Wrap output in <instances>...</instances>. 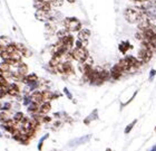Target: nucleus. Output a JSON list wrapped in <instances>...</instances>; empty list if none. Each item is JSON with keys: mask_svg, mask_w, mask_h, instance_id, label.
Returning <instances> with one entry per match:
<instances>
[{"mask_svg": "<svg viewBox=\"0 0 156 151\" xmlns=\"http://www.w3.org/2000/svg\"><path fill=\"white\" fill-rule=\"evenodd\" d=\"M30 99H31V102H35L37 104H40L42 101V93L41 91H34L31 94H30Z\"/></svg>", "mask_w": 156, "mask_h": 151, "instance_id": "obj_14", "label": "nucleus"}, {"mask_svg": "<svg viewBox=\"0 0 156 151\" xmlns=\"http://www.w3.org/2000/svg\"><path fill=\"white\" fill-rule=\"evenodd\" d=\"M124 18L127 23L137 24V21L140 19V17L144 16V7H129L124 10L123 13Z\"/></svg>", "mask_w": 156, "mask_h": 151, "instance_id": "obj_1", "label": "nucleus"}, {"mask_svg": "<svg viewBox=\"0 0 156 151\" xmlns=\"http://www.w3.org/2000/svg\"><path fill=\"white\" fill-rule=\"evenodd\" d=\"M13 121L16 122V123H19V122H21L25 119V114H23V112H17V113H15L12 116Z\"/></svg>", "mask_w": 156, "mask_h": 151, "instance_id": "obj_22", "label": "nucleus"}, {"mask_svg": "<svg viewBox=\"0 0 156 151\" xmlns=\"http://www.w3.org/2000/svg\"><path fill=\"white\" fill-rule=\"evenodd\" d=\"M50 110H51L50 102H41V103L39 104L38 112H37V113H39V114H47V113H49Z\"/></svg>", "mask_w": 156, "mask_h": 151, "instance_id": "obj_13", "label": "nucleus"}, {"mask_svg": "<svg viewBox=\"0 0 156 151\" xmlns=\"http://www.w3.org/2000/svg\"><path fill=\"white\" fill-rule=\"evenodd\" d=\"M2 50H3V48H2V47H0V57H1V54H2Z\"/></svg>", "mask_w": 156, "mask_h": 151, "instance_id": "obj_32", "label": "nucleus"}, {"mask_svg": "<svg viewBox=\"0 0 156 151\" xmlns=\"http://www.w3.org/2000/svg\"><path fill=\"white\" fill-rule=\"evenodd\" d=\"M64 26L69 33H77L81 28V23L75 17H68L64 19Z\"/></svg>", "mask_w": 156, "mask_h": 151, "instance_id": "obj_3", "label": "nucleus"}, {"mask_svg": "<svg viewBox=\"0 0 156 151\" xmlns=\"http://www.w3.org/2000/svg\"><path fill=\"white\" fill-rule=\"evenodd\" d=\"M16 66H17V72L20 73L21 75L26 76L28 74V66H27L26 63L19 62Z\"/></svg>", "mask_w": 156, "mask_h": 151, "instance_id": "obj_17", "label": "nucleus"}, {"mask_svg": "<svg viewBox=\"0 0 156 151\" xmlns=\"http://www.w3.org/2000/svg\"><path fill=\"white\" fill-rule=\"evenodd\" d=\"M155 131H156V128H155Z\"/></svg>", "mask_w": 156, "mask_h": 151, "instance_id": "obj_35", "label": "nucleus"}, {"mask_svg": "<svg viewBox=\"0 0 156 151\" xmlns=\"http://www.w3.org/2000/svg\"><path fill=\"white\" fill-rule=\"evenodd\" d=\"M152 149H153V150H155V149H156V145H155V147H153Z\"/></svg>", "mask_w": 156, "mask_h": 151, "instance_id": "obj_34", "label": "nucleus"}, {"mask_svg": "<svg viewBox=\"0 0 156 151\" xmlns=\"http://www.w3.org/2000/svg\"><path fill=\"white\" fill-rule=\"evenodd\" d=\"M38 76L35 74V73H33V74H29V75H26L25 76V79H23V82L26 83V84H29V83H33V82H36V81H38Z\"/></svg>", "mask_w": 156, "mask_h": 151, "instance_id": "obj_19", "label": "nucleus"}, {"mask_svg": "<svg viewBox=\"0 0 156 151\" xmlns=\"http://www.w3.org/2000/svg\"><path fill=\"white\" fill-rule=\"evenodd\" d=\"M155 73H156V71H154V69H152V72H151V79L153 77L154 75H155Z\"/></svg>", "mask_w": 156, "mask_h": 151, "instance_id": "obj_30", "label": "nucleus"}, {"mask_svg": "<svg viewBox=\"0 0 156 151\" xmlns=\"http://www.w3.org/2000/svg\"><path fill=\"white\" fill-rule=\"evenodd\" d=\"M144 15L150 20L156 19V6L154 5H147L144 7Z\"/></svg>", "mask_w": 156, "mask_h": 151, "instance_id": "obj_8", "label": "nucleus"}, {"mask_svg": "<svg viewBox=\"0 0 156 151\" xmlns=\"http://www.w3.org/2000/svg\"><path fill=\"white\" fill-rule=\"evenodd\" d=\"M51 7H55V8H59V7L62 6L64 3V0H52L51 2Z\"/></svg>", "mask_w": 156, "mask_h": 151, "instance_id": "obj_26", "label": "nucleus"}, {"mask_svg": "<svg viewBox=\"0 0 156 151\" xmlns=\"http://www.w3.org/2000/svg\"><path fill=\"white\" fill-rule=\"evenodd\" d=\"M136 122H137V120H134V121L132 122V123H129V124H128L126 127V128H125V131H124V132H125L126 134H128V133H129V132L132 131V129L134 128V125L136 124Z\"/></svg>", "mask_w": 156, "mask_h": 151, "instance_id": "obj_25", "label": "nucleus"}, {"mask_svg": "<svg viewBox=\"0 0 156 151\" xmlns=\"http://www.w3.org/2000/svg\"><path fill=\"white\" fill-rule=\"evenodd\" d=\"M35 17L39 21H44V23H48L51 20V16H50V11H46V10H39L36 9L35 13Z\"/></svg>", "mask_w": 156, "mask_h": 151, "instance_id": "obj_5", "label": "nucleus"}, {"mask_svg": "<svg viewBox=\"0 0 156 151\" xmlns=\"http://www.w3.org/2000/svg\"><path fill=\"white\" fill-rule=\"evenodd\" d=\"M10 109H11V103L10 102H6V103L1 104V106H0V110H3V111H8Z\"/></svg>", "mask_w": 156, "mask_h": 151, "instance_id": "obj_27", "label": "nucleus"}, {"mask_svg": "<svg viewBox=\"0 0 156 151\" xmlns=\"http://www.w3.org/2000/svg\"><path fill=\"white\" fill-rule=\"evenodd\" d=\"M34 7L39 10H46V11L51 10V3L48 2V1H44V0H35L34 1Z\"/></svg>", "mask_w": 156, "mask_h": 151, "instance_id": "obj_7", "label": "nucleus"}, {"mask_svg": "<svg viewBox=\"0 0 156 151\" xmlns=\"http://www.w3.org/2000/svg\"><path fill=\"white\" fill-rule=\"evenodd\" d=\"M67 2H69V3H75L76 0H67Z\"/></svg>", "mask_w": 156, "mask_h": 151, "instance_id": "obj_31", "label": "nucleus"}, {"mask_svg": "<svg viewBox=\"0 0 156 151\" xmlns=\"http://www.w3.org/2000/svg\"><path fill=\"white\" fill-rule=\"evenodd\" d=\"M153 54L154 53L144 44V42H140V48L138 50V57H137L140 62L143 63V64L148 63L152 59V57H153Z\"/></svg>", "mask_w": 156, "mask_h": 151, "instance_id": "obj_4", "label": "nucleus"}, {"mask_svg": "<svg viewBox=\"0 0 156 151\" xmlns=\"http://www.w3.org/2000/svg\"><path fill=\"white\" fill-rule=\"evenodd\" d=\"M59 42H60V43H62L68 50H72L73 47H74V44H75V42H74V37H73L72 35H67V36H65L64 38L59 39Z\"/></svg>", "mask_w": 156, "mask_h": 151, "instance_id": "obj_10", "label": "nucleus"}, {"mask_svg": "<svg viewBox=\"0 0 156 151\" xmlns=\"http://www.w3.org/2000/svg\"><path fill=\"white\" fill-rule=\"evenodd\" d=\"M41 93H42V101H44V102H50L52 99H57V98H56V96H57V94L50 92L49 90L41 91Z\"/></svg>", "mask_w": 156, "mask_h": 151, "instance_id": "obj_16", "label": "nucleus"}, {"mask_svg": "<svg viewBox=\"0 0 156 151\" xmlns=\"http://www.w3.org/2000/svg\"><path fill=\"white\" fill-rule=\"evenodd\" d=\"M6 95H7V87H6V85L0 86V99L5 98Z\"/></svg>", "mask_w": 156, "mask_h": 151, "instance_id": "obj_28", "label": "nucleus"}, {"mask_svg": "<svg viewBox=\"0 0 156 151\" xmlns=\"http://www.w3.org/2000/svg\"><path fill=\"white\" fill-rule=\"evenodd\" d=\"M70 55H72V58L77 62H85L89 54L85 46H75L70 50Z\"/></svg>", "mask_w": 156, "mask_h": 151, "instance_id": "obj_2", "label": "nucleus"}, {"mask_svg": "<svg viewBox=\"0 0 156 151\" xmlns=\"http://www.w3.org/2000/svg\"><path fill=\"white\" fill-rule=\"evenodd\" d=\"M118 65L122 67V69H123L124 72H129L130 69H132V67H130V65H129V63H128V61H127L125 57L118 61Z\"/></svg>", "mask_w": 156, "mask_h": 151, "instance_id": "obj_18", "label": "nucleus"}, {"mask_svg": "<svg viewBox=\"0 0 156 151\" xmlns=\"http://www.w3.org/2000/svg\"><path fill=\"white\" fill-rule=\"evenodd\" d=\"M56 35H57V37H58V39H62V38H64L65 36L69 35V31L66 29V28H64V29H62V30H58Z\"/></svg>", "mask_w": 156, "mask_h": 151, "instance_id": "obj_23", "label": "nucleus"}, {"mask_svg": "<svg viewBox=\"0 0 156 151\" xmlns=\"http://www.w3.org/2000/svg\"><path fill=\"white\" fill-rule=\"evenodd\" d=\"M0 75H3V72H2V69L0 68Z\"/></svg>", "mask_w": 156, "mask_h": 151, "instance_id": "obj_33", "label": "nucleus"}, {"mask_svg": "<svg viewBox=\"0 0 156 151\" xmlns=\"http://www.w3.org/2000/svg\"><path fill=\"white\" fill-rule=\"evenodd\" d=\"M38 108H39V104H37L35 102H30L29 104H28V112L35 114V113L38 112Z\"/></svg>", "mask_w": 156, "mask_h": 151, "instance_id": "obj_21", "label": "nucleus"}, {"mask_svg": "<svg viewBox=\"0 0 156 151\" xmlns=\"http://www.w3.org/2000/svg\"><path fill=\"white\" fill-rule=\"evenodd\" d=\"M77 33H78V35H77L78 40H80V42H86V40H88V38L90 37V30L87 29V28H83V27H81Z\"/></svg>", "mask_w": 156, "mask_h": 151, "instance_id": "obj_11", "label": "nucleus"}, {"mask_svg": "<svg viewBox=\"0 0 156 151\" xmlns=\"http://www.w3.org/2000/svg\"><path fill=\"white\" fill-rule=\"evenodd\" d=\"M16 46H17V50H19L20 54L23 56H25V57H30V56H31V52H30L23 44L18 43V44H16Z\"/></svg>", "mask_w": 156, "mask_h": 151, "instance_id": "obj_15", "label": "nucleus"}, {"mask_svg": "<svg viewBox=\"0 0 156 151\" xmlns=\"http://www.w3.org/2000/svg\"><path fill=\"white\" fill-rule=\"evenodd\" d=\"M123 73H124V71L122 69V67L118 65V63H117V64H115V65L112 67L111 72H109V77L113 79H119L120 77L123 76Z\"/></svg>", "mask_w": 156, "mask_h": 151, "instance_id": "obj_6", "label": "nucleus"}, {"mask_svg": "<svg viewBox=\"0 0 156 151\" xmlns=\"http://www.w3.org/2000/svg\"><path fill=\"white\" fill-rule=\"evenodd\" d=\"M11 67H12V66L9 65V64H8V63H6L5 61H3V62L1 63V64H0V68L2 69V72H3V73H5V72H9V71H11Z\"/></svg>", "mask_w": 156, "mask_h": 151, "instance_id": "obj_24", "label": "nucleus"}, {"mask_svg": "<svg viewBox=\"0 0 156 151\" xmlns=\"http://www.w3.org/2000/svg\"><path fill=\"white\" fill-rule=\"evenodd\" d=\"M125 58L128 61V63H129V65H130V67H132V69L140 68V65H142V62H140L137 57H134V56L129 55V56H126Z\"/></svg>", "mask_w": 156, "mask_h": 151, "instance_id": "obj_12", "label": "nucleus"}, {"mask_svg": "<svg viewBox=\"0 0 156 151\" xmlns=\"http://www.w3.org/2000/svg\"><path fill=\"white\" fill-rule=\"evenodd\" d=\"M8 83H7V79L3 75H0V86H3V85H7Z\"/></svg>", "mask_w": 156, "mask_h": 151, "instance_id": "obj_29", "label": "nucleus"}, {"mask_svg": "<svg viewBox=\"0 0 156 151\" xmlns=\"http://www.w3.org/2000/svg\"><path fill=\"white\" fill-rule=\"evenodd\" d=\"M6 87H7V95H10V96L19 95L20 89L16 83H8V84L6 85Z\"/></svg>", "mask_w": 156, "mask_h": 151, "instance_id": "obj_9", "label": "nucleus"}, {"mask_svg": "<svg viewBox=\"0 0 156 151\" xmlns=\"http://www.w3.org/2000/svg\"><path fill=\"white\" fill-rule=\"evenodd\" d=\"M118 48H119L120 53H123V54H126L127 50L130 48V44L128 43V42H122V43L119 44Z\"/></svg>", "mask_w": 156, "mask_h": 151, "instance_id": "obj_20", "label": "nucleus"}]
</instances>
